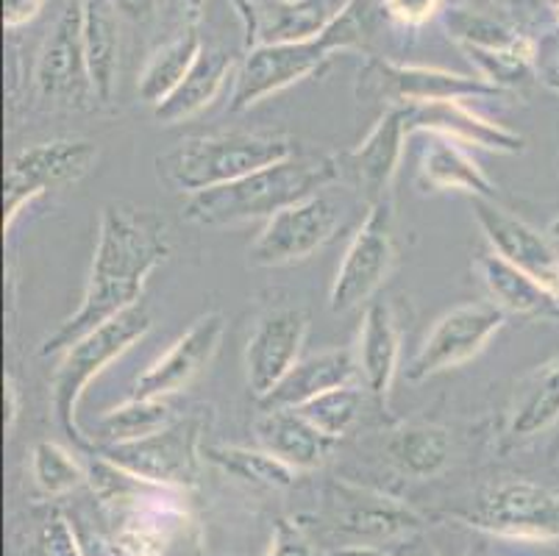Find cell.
Segmentation results:
<instances>
[{"label":"cell","mask_w":559,"mask_h":556,"mask_svg":"<svg viewBox=\"0 0 559 556\" xmlns=\"http://www.w3.org/2000/svg\"><path fill=\"white\" fill-rule=\"evenodd\" d=\"M170 232L159 214L151 209L129 206V203L104 206L98 242H95L93 264H90L79 309L45 336L39 354H62L86 331L98 329L115 315L142 304L148 275L170 257Z\"/></svg>","instance_id":"obj_1"},{"label":"cell","mask_w":559,"mask_h":556,"mask_svg":"<svg viewBox=\"0 0 559 556\" xmlns=\"http://www.w3.org/2000/svg\"><path fill=\"white\" fill-rule=\"evenodd\" d=\"M340 181L337 156H293L262 167L237 181L187 198L185 217L195 226L223 228L251 221H271L273 214Z\"/></svg>","instance_id":"obj_2"},{"label":"cell","mask_w":559,"mask_h":556,"mask_svg":"<svg viewBox=\"0 0 559 556\" xmlns=\"http://www.w3.org/2000/svg\"><path fill=\"white\" fill-rule=\"evenodd\" d=\"M370 37V0H348L318 37L301 43L253 45L237 68L231 111H248L276 92L326 68L337 50L362 48Z\"/></svg>","instance_id":"obj_3"},{"label":"cell","mask_w":559,"mask_h":556,"mask_svg":"<svg viewBox=\"0 0 559 556\" xmlns=\"http://www.w3.org/2000/svg\"><path fill=\"white\" fill-rule=\"evenodd\" d=\"M293 156H296V140L287 134L223 131V134L181 140L176 147L156 156V173L170 190L198 196Z\"/></svg>","instance_id":"obj_4"},{"label":"cell","mask_w":559,"mask_h":556,"mask_svg":"<svg viewBox=\"0 0 559 556\" xmlns=\"http://www.w3.org/2000/svg\"><path fill=\"white\" fill-rule=\"evenodd\" d=\"M151 331V312L145 304H136L126 312L115 315L111 320L100 323L98 329L86 331L75 343L59 354V367L53 374V385H50V398H53V412L59 426L64 428V435L73 437L79 446H90L84 431L75 421V410L90 387V381L98 379L111 362H117L126 351L134 348L142 336Z\"/></svg>","instance_id":"obj_5"},{"label":"cell","mask_w":559,"mask_h":556,"mask_svg":"<svg viewBox=\"0 0 559 556\" xmlns=\"http://www.w3.org/2000/svg\"><path fill=\"white\" fill-rule=\"evenodd\" d=\"M501 95L498 86L481 75L451 73L443 68H426V64H401L390 59H368L359 70L357 98L368 104L415 106L435 104V100H474L496 98Z\"/></svg>","instance_id":"obj_6"},{"label":"cell","mask_w":559,"mask_h":556,"mask_svg":"<svg viewBox=\"0 0 559 556\" xmlns=\"http://www.w3.org/2000/svg\"><path fill=\"white\" fill-rule=\"evenodd\" d=\"M98 162L90 140H48L17 151L9 159L3 184V232H12L20 212L39 196L81 181Z\"/></svg>","instance_id":"obj_7"},{"label":"cell","mask_w":559,"mask_h":556,"mask_svg":"<svg viewBox=\"0 0 559 556\" xmlns=\"http://www.w3.org/2000/svg\"><path fill=\"white\" fill-rule=\"evenodd\" d=\"M203 421L201 417H176L170 426L159 428L142 440L104 446L100 457L117 468L173 489H192L201 476L203 462Z\"/></svg>","instance_id":"obj_8"},{"label":"cell","mask_w":559,"mask_h":556,"mask_svg":"<svg viewBox=\"0 0 559 556\" xmlns=\"http://www.w3.org/2000/svg\"><path fill=\"white\" fill-rule=\"evenodd\" d=\"M467 527L501 540L521 543H557L559 540V489L546 484L504 482L487 489L479 507L465 514Z\"/></svg>","instance_id":"obj_9"},{"label":"cell","mask_w":559,"mask_h":556,"mask_svg":"<svg viewBox=\"0 0 559 556\" xmlns=\"http://www.w3.org/2000/svg\"><path fill=\"white\" fill-rule=\"evenodd\" d=\"M395 264L393 203H370L362 226L345 248V257L329 289V306L334 315H345L362 306L388 282Z\"/></svg>","instance_id":"obj_10"},{"label":"cell","mask_w":559,"mask_h":556,"mask_svg":"<svg viewBox=\"0 0 559 556\" xmlns=\"http://www.w3.org/2000/svg\"><path fill=\"white\" fill-rule=\"evenodd\" d=\"M340 228V203L320 190L264 221L262 232L248 245V264L284 268L318 253Z\"/></svg>","instance_id":"obj_11"},{"label":"cell","mask_w":559,"mask_h":556,"mask_svg":"<svg viewBox=\"0 0 559 556\" xmlns=\"http://www.w3.org/2000/svg\"><path fill=\"white\" fill-rule=\"evenodd\" d=\"M504 320L507 315L490 300L454 306L431 326L420 351L406 367V381H426L467 365L504 329Z\"/></svg>","instance_id":"obj_12"},{"label":"cell","mask_w":559,"mask_h":556,"mask_svg":"<svg viewBox=\"0 0 559 556\" xmlns=\"http://www.w3.org/2000/svg\"><path fill=\"white\" fill-rule=\"evenodd\" d=\"M34 84L45 100L64 109H84L95 98L90 68L84 54V7L81 0H68L50 37L39 50Z\"/></svg>","instance_id":"obj_13"},{"label":"cell","mask_w":559,"mask_h":556,"mask_svg":"<svg viewBox=\"0 0 559 556\" xmlns=\"http://www.w3.org/2000/svg\"><path fill=\"white\" fill-rule=\"evenodd\" d=\"M409 137L412 134L406 129L404 106L381 109L368 137L357 147H350V151L337 156L340 181L350 184L368 201V206L370 203L388 201L390 187H393L401 159H404V145Z\"/></svg>","instance_id":"obj_14"},{"label":"cell","mask_w":559,"mask_h":556,"mask_svg":"<svg viewBox=\"0 0 559 556\" xmlns=\"http://www.w3.org/2000/svg\"><path fill=\"white\" fill-rule=\"evenodd\" d=\"M309 331L304 306H282L259 318L246 345V381L257 401H264L298 365Z\"/></svg>","instance_id":"obj_15"},{"label":"cell","mask_w":559,"mask_h":556,"mask_svg":"<svg viewBox=\"0 0 559 556\" xmlns=\"http://www.w3.org/2000/svg\"><path fill=\"white\" fill-rule=\"evenodd\" d=\"M449 28L479 68L481 79L490 81L501 92L523 84L535 73L537 45L518 31H510L507 25L492 23L487 17H471V14H460L454 23L449 20Z\"/></svg>","instance_id":"obj_16"},{"label":"cell","mask_w":559,"mask_h":556,"mask_svg":"<svg viewBox=\"0 0 559 556\" xmlns=\"http://www.w3.org/2000/svg\"><path fill=\"white\" fill-rule=\"evenodd\" d=\"M474 214L490 251L532 275L537 284L559 298V251L540 228L528 226L526 221L487 198H474Z\"/></svg>","instance_id":"obj_17"},{"label":"cell","mask_w":559,"mask_h":556,"mask_svg":"<svg viewBox=\"0 0 559 556\" xmlns=\"http://www.w3.org/2000/svg\"><path fill=\"white\" fill-rule=\"evenodd\" d=\"M226 334V318L221 312H206L134 381V395L170 398L212 365Z\"/></svg>","instance_id":"obj_18"},{"label":"cell","mask_w":559,"mask_h":556,"mask_svg":"<svg viewBox=\"0 0 559 556\" xmlns=\"http://www.w3.org/2000/svg\"><path fill=\"white\" fill-rule=\"evenodd\" d=\"M329 512L337 532L357 540H399L424 527L420 514L399 498L343 482L329 489Z\"/></svg>","instance_id":"obj_19"},{"label":"cell","mask_w":559,"mask_h":556,"mask_svg":"<svg viewBox=\"0 0 559 556\" xmlns=\"http://www.w3.org/2000/svg\"><path fill=\"white\" fill-rule=\"evenodd\" d=\"M406 129L409 134H443L465 145H476L492 153H515L526 151V140L518 131L507 129L501 122L476 115L465 100H435V104L404 106Z\"/></svg>","instance_id":"obj_20"},{"label":"cell","mask_w":559,"mask_h":556,"mask_svg":"<svg viewBox=\"0 0 559 556\" xmlns=\"http://www.w3.org/2000/svg\"><path fill=\"white\" fill-rule=\"evenodd\" d=\"M354 356H357L359 381L365 390L384 401L399 374L401 359V329L388 300H370L365 306Z\"/></svg>","instance_id":"obj_21"},{"label":"cell","mask_w":559,"mask_h":556,"mask_svg":"<svg viewBox=\"0 0 559 556\" xmlns=\"http://www.w3.org/2000/svg\"><path fill=\"white\" fill-rule=\"evenodd\" d=\"M359 367L357 356L348 348H326L298 359V365L284 376L282 385L271 395L259 401L262 410H298L323 392L357 385Z\"/></svg>","instance_id":"obj_22"},{"label":"cell","mask_w":559,"mask_h":556,"mask_svg":"<svg viewBox=\"0 0 559 556\" xmlns=\"http://www.w3.org/2000/svg\"><path fill=\"white\" fill-rule=\"evenodd\" d=\"M253 435L259 448L282 459L296 473L318 471L334 446L298 410H264L253 423Z\"/></svg>","instance_id":"obj_23"},{"label":"cell","mask_w":559,"mask_h":556,"mask_svg":"<svg viewBox=\"0 0 559 556\" xmlns=\"http://www.w3.org/2000/svg\"><path fill=\"white\" fill-rule=\"evenodd\" d=\"M559 421V354L518 381L507 406V440L528 442Z\"/></svg>","instance_id":"obj_24"},{"label":"cell","mask_w":559,"mask_h":556,"mask_svg":"<svg viewBox=\"0 0 559 556\" xmlns=\"http://www.w3.org/2000/svg\"><path fill=\"white\" fill-rule=\"evenodd\" d=\"M476 270L481 275L490 304H496L504 315L515 318H554L559 315V298L548 293L543 284H537L532 275L518 270L515 264L498 257L496 251H481L476 257Z\"/></svg>","instance_id":"obj_25"},{"label":"cell","mask_w":559,"mask_h":556,"mask_svg":"<svg viewBox=\"0 0 559 556\" xmlns=\"http://www.w3.org/2000/svg\"><path fill=\"white\" fill-rule=\"evenodd\" d=\"M418 184L424 190L435 192H467L471 198L496 201V184L485 170L465 153L462 142L443 134H426V145L420 151Z\"/></svg>","instance_id":"obj_26"},{"label":"cell","mask_w":559,"mask_h":556,"mask_svg":"<svg viewBox=\"0 0 559 556\" xmlns=\"http://www.w3.org/2000/svg\"><path fill=\"white\" fill-rule=\"evenodd\" d=\"M84 7V54L95 98L109 104L120 70V9L115 0H81Z\"/></svg>","instance_id":"obj_27"},{"label":"cell","mask_w":559,"mask_h":556,"mask_svg":"<svg viewBox=\"0 0 559 556\" xmlns=\"http://www.w3.org/2000/svg\"><path fill=\"white\" fill-rule=\"evenodd\" d=\"M231 54L215 48H203L190 73L185 75V81L173 90L170 98H165L156 106L154 117L162 126H176V122H185L190 120V117L201 115L206 106L215 104V98L221 95L223 84H226V79L231 75Z\"/></svg>","instance_id":"obj_28"},{"label":"cell","mask_w":559,"mask_h":556,"mask_svg":"<svg viewBox=\"0 0 559 556\" xmlns=\"http://www.w3.org/2000/svg\"><path fill=\"white\" fill-rule=\"evenodd\" d=\"M203 43L201 34L195 31V25H187L179 37L165 43L162 48H156L151 54V59L145 61V70L140 73V84L136 92L145 104L156 106L165 98H170L173 90L185 81V75L190 73L192 64L201 56Z\"/></svg>","instance_id":"obj_29"},{"label":"cell","mask_w":559,"mask_h":556,"mask_svg":"<svg viewBox=\"0 0 559 556\" xmlns=\"http://www.w3.org/2000/svg\"><path fill=\"white\" fill-rule=\"evenodd\" d=\"M332 20L326 0H271L259 7L257 45L301 43L318 37Z\"/></svg>","instance_id":"obj_30"},{"label":"cell","mask_w":559,"mask_h":556,"mask_svg":"<svg viewBox=\"0 0 559 556\" xmlns=\"http://www.w3.org/2000/svg\"><path fill=\"white\" fill-rule=\"evenodd\" d=\"M203 462L215 465L217 471H223L226 476L271 489L293 487L298 476L293 468L284 465L282 459L267 453L264 448L210 442V446H203Z\"/></svg>","instance_id":"obj_31"},{"label":"cell","mask_w":559,"mask_h":556,"mask_svg":"<svg viewBox=\"0 0 559 556\" xmlns=\"http://www.w3.org/2000/svg\"><path fill=\"white\" fill-rule=\"evenodd\" d=\"M388 453L399 471L415 478H431L449 465L451 440L440 426L409 423L395 428L388 442Z\"/></svg>","instance_id":"obj_32"},{"label":"cell","mask_w":559,"mask_h":556,"mask_svg":"<svg viewBox=\"0 0 559 556\" xmlns=\"http://www.w3.org/2000/svg\"><path fill=\"white\" fill-rule=\"evenodd\" d=\"M173 421L176 417H173L167 398L131 395L126 404L115 406V410H109L100 417L98 437L106 446L142 440V437H148L154 431H159V428L170 426Z\"/></svg>","instance_id":"obj_33"},{"label":"cell","mask_w":559,"mask_h":556,"mask_svg":"<svg viewBox=\"0 0 559 556\" xmlns=\"http://www.w3.org/2000/svg\"><path fill=\"white\" fill-rule=\"evenodd\" d=\"M362 390L357 385H348L340 387V390L323 392L309 404L298 406V412L318 428L320 435L337 442L340 437H345L350 428L357 426L359 415H362Z\"/></svg>","instance_id":"obj_34"},{"label":"cell","mask_w":559,"mask_h":556,"mask_svg":"<svg viewBox=\"0 0 559 556\" xmlns=\"http://www.w3.org/2000/svg\"><path fill=\"white\" fill-rule=\"evenodd\" d=\"M32 478L45 496H68L86 482V471L79 459L53 440H39L32 448Z\"/></svg>","instance_id":"obj_35"},{"label":"cell","mask_w":559,"mask_h":556,"mask_svg":"<svg viewBox=\"0 0 559 556\" xmlns=\"http://www.w3.org/2000/svg\"><path fill=\"white\" fill-rule=\"evenodd\" d=\"M264 556H326L320 548H314L312 540L304 534L296 520L278 518L276 529H273L271 545Z\"/></svg>","instance_id":"obj_36"},{"label":"cell","mask_w":559,"mask_h":556,"mask_svg":"<svg viewBox=\"0 0 559 556\" xmlns=\"http://www.w3.org/2000/svg\"><path fill=\"white\" fill-rule=\"evenodd\" d=\"M170 12L176 14L179 20H185L187 25H195V20L201 17V9H203V0H165ZM234 7L240 9V17L246 23L248 31V43L251 48L257 45V25H259V7L248 3V0H234Z\"/></svg>","instance_id":"obj_37"},{"label":"cell","mask_w":559,"mask_h":556,"mask_svg":"<svg viewBox=\"0 0 559 556\" xmlns=\"http://www.w3.org/2000/svg\"><path fill=\"white\" fill-rule=\"evenodd\" d=\"M37 556H84L81 554L75 534L64 518H53L43 529L37 543Z\"/></svg>","instance_id":"obj_38"},{"label":"cell","mask_w":559,"mask_h":556,"mask_svg":"<svg viewBox=\"0 0 559 556\" xmlns=\"http://www.w3.org/2000/svg\"><path fill=\"white\" fill-rule=\"evenodd\" d=\"M443 0H384V12L404 25H420L440 9Z\"/></svg>","instance_id":"obj_39"},{"label":"cell","mask_w":559,"mask_h":556,"mask_svg":"<svg viewBox=\"0 0 559 556\" xmlns=\"http://www.w3.org/2000/svg\"><path fill=\"white\" fill-rule=\"evenodd\" d=\"M45 9V0H3V23L7 28H20L32 23Z\"/></svg>","instance_id":"obj_40"},{"label":"cell","mask_w":559,"mask_h":556,"mask_svg":"<svg viewBox=\"0 0 559 556\" xmlns=\"http://www.w3.org/2000/svg\"><path fill=\"white\" fill-rule=\"evenodd\" d=\"M3 398H7V431L12 435L20 421V387L14 376L3 379Z\"/></svg>","instance_id":"obj_41"},{"label":"cell","mask_w":559,"mask_h":556,"mask_svg":"<svg viewBox=\"0 0 559 556\" xmlns=\"http://www.w3.org/2000/svg\"><path fill=\"white\" fill-rule=\"evenodd\" d=\"M326 556H390V554H384V551L376 548V545L359 543V545H345V548L332 551V554Z\"/></svg>","instance_id":"obj_42"},{"label":"cell","mask_w":559,"mask_h":556,"mask_svg":"<svg viewBox=\"0 0 559 556\" xmlns=\"http://www.w3.org/2000/svg\"><path fill=\"white\" fill-rule=\"evenodd\" d=\"M540 81L548 86V90L559 95V54L554 56L551 61H546V68L540 70Z\"/></svg>","instance_id":"obj_43"},{"label":"cell","mask_w":559,"mask_h":556,"mask_svg":"<svg viewBox=\"0 0 559 556\" xmlns=\"http://www.w3.org/2000/svg\"><path fill=\"white\" fill-rule=\"evenodd\" d=\"M115 3L120 12H129L131 17H140V14L151 12V7H154V0H115Z\"/></svg>","instance_id":"obj_44"},{"label":"cell","mask_w":559,"mask_h":556,"mask_svg":"<svg viewBox=\"0 0 559 556\" xmlns=\"http://www.w3.org/2000/svg\"><path fill=\"white\" fill-rule=\"evenodd\" d=\"M395 556H437V554L431 548H426V545L409 543V545H406V548H401Z\"/></svg>","instance_id":"obj_45"}]
</instances>
